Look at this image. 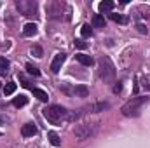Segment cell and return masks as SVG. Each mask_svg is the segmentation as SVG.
<instances>
[{"instance_id": "52a82bcc", "label": "cell", "mask_w": 150, "mask_h": 148, "mask_svg": "<svg viewBox=\"0 0 150 148\" xmlns=\"http://www.w3.org/2000/svg\"><path fill=\"white\" fill-rule=\"evenodd\" d=\"M21 134H23L25 138H32V136H35V134H37V127H35V124H32V122L25 124V125L21 127Z\"/></svg>"}, {"instance_id": "4fadbf2b", "label": "cell", "mask_w": 150, "mask_h": 148, "mask_svg": "<svg viewBox=\"0 0 150 148\" xmlns=\"http://www.w3.org/2000/svg\"><path fill=\"white\" fill-rule=\"evenodd\" d=\"M113 7H115V4H113V2H110V0H105V2H101V4L98 5L100 12H110Z\"/></svg>"}, {"instance_id": "603a6c76", "label": "cell", "mask_w": 150, "mask_h": 148, "mask_svg": "<svg viewBox=\"0 0 150 148\" xmlns=\"http://www.w3.org/2000/svg\"><path fill=\"white\" fill-rule=\"evenodd\" d=\"M74 44H75V47H79V49H86V47H87V44H86L82 38H77Z\"/></svg>"}, {"instance_id": "5bb4252c", "label": "cell", "mask_w": 150, "mask_h": 148, "mask_svg": "<svg viewBox=\"0 0 150 148\" xmlns=\"http://www.w3.org/2000/svg\"><path fill=\"white\" fill-rule=\"evenodd\" d=\"M47 138H49V141H51V145H52V147H59V145H61V138L58 136V132L51 131V132L47 134Z\"/></svg>"}, {"instance_id": "44dd1931", "label": "cell", "mask_w": 150, "mask_h": 148, "mask_svg": "<svg viewBox=\"0 0 150 148\" xmlns=\"http://www.w3.org/2000/svg\"><path fill=\"white\" fill-rule=\"evenodd\" d=\"M7 68H9V61H7V59H4V58L0 56V75L7 73Z\"/></svg>"}, {"instance_id": "5b68a950", "label": "cell", "mask_w": 150, "mask_h": 148, "mask_svg": "<svg viewBox=\"0 0 150 148\" xmlns=\"http://www.w3.org/2000/svg\"><path fill=\"white\" fill-rule=\"evenodd\" d=\"M16 7L23 16H37V2L33 0H18Z\"/></svg>"}, {"instance_id": "7a4b0ae2", "label": "cell", "mask_w": 150, "mask_h": 148, "mask_svg": "<svg viewBox=\"0 0 150 148\" xmlns=\"http://www.w3.org/2000/svg\"><path fill=\"white\" fill-rule=\"evenodd\" d=\"M147 103H149V98H147V96L133 98L131 101H127V103L120 108V111H122V115H126V117H138L140 111H142V106L147 105Z\"/></svg>"}, {"instance_id": "277c9868", "label": "cell", "mask_w": 150, "mask_h": 148, "mask_svg": "<svg viewBox=\"0 0 150 148\" xmlns=\"http://www.w3.org/2000/svg\"><path fill=\"white\" fill-rule=\"evenodd\" d=\"M98 129V124H82V125H77L74 129V134L79 140H89Z\"/></svg>"}, {"instance_id": "d4e9b609", "label": "cell", "mask_w": 150, "mask_h": 148, "mask_svg": "<svg viewBox=\"0 0 150 148\" xmlns=\"http://www.w3.org/2000/svg\"><path fill=\"white\" fill-rule=\"evenodd\" d=\"M32 54H33L35 58H42V49H40L38 45H35V47L32 49Z\"/></svg>"}, {"instance_id": "9c48e42d", "label": "cell", "mask_w": 150, "mask_h": 148, "mask_svg": "<svg viewBox=\"0 0 150 148\" xmlns=\"http://www.w3.org/2000/svg\"><path fill=\"white\" fill-rule=\"evenodd\" d=\"M75 59H77L80 65H84V66H91V65L94 63V59H93L91 56H87V54H75Z\"/></svg>"}, {"instance_id": "8fae6325", "label": "cell", "mask_w": 150, "mask_h": 148, "mask_svg": "<svg viewBox=\"0 0 150 148\" xmlns=\"http://www.w3.org/2000/svg\"><path fill=\"white\" fill-rule=\"evenodd\" d=\"M33 96L37 98V99H40V101H47L49 99V94L45 92V91H42V89H38V87H33Z\"/></svg>"}, {"instance_id": "2e32d148", "label": "cell", "mask_w": 150, "mask_h": 148, "mask_svg": "<svg viewBox=\"0 0 150 148\" xmlns=\"http://www.w3.org/2000/svg\"><path fill=\"white\" fill-rule=\"evenodd\" d=\"M75 94L80 96V98H86V96H87V89H86L84 85H77V87H74V96Z\"/></svg>"}, {"instance_id": "9a60e30c", "label": "cell", "mask_w": 150, "mask_h": 148, "mask_svg": "<svg viewBox=\"0 0 150 148\" xmlns=\"http://www.w3.org/2000/svg\"><path fill=\"white\" fill-rule=\"evenodd\" d=\"M28 103V98L26 96H18V98H14V101H12V105L16 106V108H21V106H25Z\"/></svg>"}, {"instance_id": "6da1fadb", "label": "cell", "mask_w": 150, "mask_h": 148, "mask_svg": "<svg viewBox=\"0 0 150 148\" xmlns=\"http://www.w3.org/2000/svg\"><path fill=\"white\" fill-rule=\"evenodd\" d=\"M100 78L107 84L115 80V65L108 56H100Z\"/></svg>"}, {"instance_id": "8992f818", "label": "cell", "mask_w": 150, "mask_h": 148, "mask_svg": "<svg viewBox=\"0 0 150 148\" xmlns=\"http://www.w3.org/2000/svg\"><path fill=\"white\" fill-rule=\"evenodd\" d=\"M65 59H67V54H63V52L56 54L54 59H52V63H51V70H52L54 73H58V72L61 70V65L65 63Z\"/></svg>"}, {"instance_id": "cb8c5ba5", "label": "cell", "mask_w": 150, "mask_h": 148, "mask_svg": "<svg viewBox=\"0 0 150 148\" xmlns=\"http://www.w3.org/2000/svg\"><path fill=\"white\" fill-rule=\"evenodd\" d=\"M19 80L23 82V85H25V87H28V89H32V91H33V87H32L30 80H26V78H25V75H19Z\"/></svg>"}, {"instance_id": "484cf974", "label": "cell", "mask_w": 150, "mask_h": 148, "mask_svg": "<svg viewBox=\"0 0 150 148\" xmlns=\"http://www.w3.org/2000/svg\"><path fill=\"white\" fill-rule=\"evenodd\" d=\"M136 28H138V32H140V33H147V26H145V25H142V23H140Z\"/></svg>"}, {"instance_id": "83f0119b", "label": "cell", "mask_w": 150, "mask_h": 148, "mask_svg": "<svg viewBox=\"0 0 150 148\" xmlns=\"http://www.w3.org/2000/svg\"><path fill=\"white\" fill-rule=\"evenodd\" d=\"M5 122H7V118H5V117H2V115H0V125H2V124H5Z\"/></svg>"}, {"instance_id": "ffe728a7", "label": "cell", "mask_w": 150, "mask_h": 148, "mask_svg": "<svg viewBox=\"0 0 150 148\" xmlns=\"http://www.w3.org/2000/svg\"><path fill=\"white\" fill-rule=\"evenodd\" d=\"M80 35H82L84 38L91 37V35H93V30H91V26H89V25H84V26L80 28Z\"/></svg>"}, {"instance_id": "7c38bea8", "label": "cell", "mask_w": 150, "mask_h": 148, "mask_svg": "<svg viewBox=\"0 0 150 148\" xmlns=\"http://www.w3.org/2000/svg\"><path fill=\"white\" fill-rule=\"evenodd\" d=\"M108 108V103H96V105H91V106H87L86 110H89L91 113H96V111H103Z\"/></svg>"}, {"instance_id": "f1b7e54d", "label": "cell", "mask_w": 150, "mask_h": 148, "mask_svg": "<svg viewBox=\"0 0 150 148\" xmlns=\"http://www.w3.org/2000/svg\"><path fill=\"white\" fill-rule=\"evenodd\" d=\"M0 91H2V82H0Z\"/></svg>"}, {"instance_id": "4316f807", "label": "cell", "mask_w": 150, "mask_h": 148, "mask_svg": "<svg viewBox=\"0 0 150 148\" xmlns=\"http://www.w3.org/2000/svg\"><path fill=\"white\" fill-rule=\"evenodd\" d=\"M120 89H122V84H120V82H119L117 85H113V92H115V94H117V92H120Z\"/></svg>"}, {"instance_id": "7402d4cb", "label": "cell", "mask_w": 150, "mask_h": 148, "mask_svg": "<svg viewBox=\"0 0 150 148\" xmlns=\"http://www.w3.org/2000/svg\"><path fill=\"white\" fill-rule=\"evenodd\" d=\"M59 89H61V92H65V94H68V96H74V87H68L67 84H63Z\"/></svg>"}, {"instance_id": "30bf717a", "label": "cell", "mask_w": 150, "mask_h": 148, "mask_svg": "<svg viewBox=\"0 0 150 148\" xmlns=\"http://www.w3.org/2000/svg\"><path fill=\"white\" fill-rule=\"evenodd\" d=\"M105 25H107V21H105L103 14H94V16H93V26H96V28H105Z\"/></svg>"}, {"instance_id": "f546056e", "label": "cell", "mask_w": 150, "mask_h": 148, "mask_svg": "<svg viewBox=\"0 0 150 148\" xmlns=\"http://www.w3.org/2000/svg\"><path fill=\"white\" fill-rule=\"evenodd\" d=\"M0 136H2V132H0Z\"/></svg>"}, {"instance_id": "ac0fdd59", "label": "cell", "mask_w": 150, "mask_h": 148, "mask_svg": "<svg viewBox=\"0 0 150 148\" xmlns=\"http://www.w3.org/2000/svg\"><path fill=\"white\" fill-rule=\"evenodd\" d=\"M110 19L115 21V23H120V25H126V23H127V18H124V16H120V14H110Z\"/></svg>"}, {"instance_id": "e0dca14e", "label": "cell", "mask_w": 150, "mask_h": 148, "mask_svg": "<svg viewBox=\"0 0 150 148\" xmlns=\"http://www.w3.org/2000/svg\"><path fill=\"white\" fill-rule=\"evenodd\" d=\"M26 70H28V73L33 75V77H38V75H40V70H38V66H35L33 63H26Z\"/></svg>"}, {"instance_id": "d6986e66", "label": "cell", "mask_w": 150, "mask_h": 148, "mask_svg": "<svg viewBox=\"0 0 150 148\" xmlns=\"http://www.w3.org/2000/svg\"><path fill=\"white\" fill-rule=\"evenodd\" d=\"M14 91H16V84H14V82H9V84H5V87H4V94H5V96L12 94Z\"/></svg>"}, {"instance_id": "3957f363", "label": "cell", "mask_w": 150, "mask_h": 148, "mask_svg": "<svg viewBox=\"0 0 150 148\" xmlns=\"http://www.w3.org/2000/svg\"><path fill=\"white\" fill-rule=\"evenodd\" d=\"M67 113L68 111L65 110L63 106H59V105H51V106L44 108V117L51 124H61V120L67 118Z\"/></svg>"}, {"instance_id": "ba28073f", "label": "cell", "mask_w": 150, "mask_h": 148, "mask_svg": "<svg viewBox=\"0 0 150 148\" xmlns=\"http://www.w3.org/2000/svg\"><path fill=\"white\" fill-rule=\"evenodd\" d=\"M35 33H37V25L35 23H26L23 26V35L25 37H33Z\"/></svg>"}]
</instances>
